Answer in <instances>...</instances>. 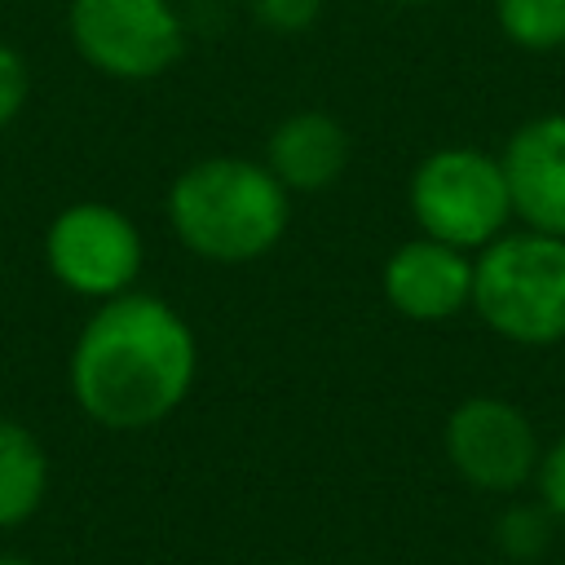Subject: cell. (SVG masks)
<instances>
[{
    "mask_svg": "<svg viewBox=\"0 0 565 565\" xmlns=\"http://www.w3.org/2000/svg\"><path fill=\"white\" fill-rule=\"evenodd\" d=\"M199 371V344L190 322L150 291H124L93 309L71 349L75 406L115 433L150 428L168 419Z\"/></svg>",
    "mask_w": 565,
    "mask_h": 565,
    "instance_id": "obj_1",
    "label": "cell"
},
{
    "mask_svg": "<svg viewBox=\"0 0 565 565\" xmlns=\"http://www.w3.org/2000/svg\"><path fill=\"white\" fill-rule=\"evenodd\" d=\"M71 44L110 79H154L185 53V22L172 0H71Z\"/></svg>",
    "mask_w": 565,
    "mask_h": 565,
    "instance_id": "obj_5",
    "label": "cell"
},
{
    "mask_svg": "<svg viewBox=\"0 0 565 565\" xmlns=\"http://www.w3.org/2000/svg\"><path fill=\"white\" fill-rule=\"evenodd\" d=\"M252 18L274 35H300L318 22L322 0H247Z\"/></svg>",
    "mask_w": 565,
    "mask_h": 565,
    "instance_id": "obj_14",
    "label": "cell"
},
{
    "mask_svg": "<svg viewBox=\"0 0 565 565\" xmlns=\"http://www.w3.org/2000/svg\"><path fill=\"white\" fill-rule=\"evenodd\" d=\"M547 539H552V512H547L543 503H539V508L516 503V508H508V512L499 516V525H494V543H499V552L512 556V561H534V556H543Z\"/></svg>",
    "mask_w": 565,
    "mask_h": 565,
    "instance_id": "obj_13",
    "label": "cell"
},
{
    "mask_svg": "<svg viewBox=\"0 0 565 565\" xmlns=\"http://www.w3.org/2000/svg\"><path fill=\"white\" fill-rule=\"evenodd\" d=\"M477 318L530 349L565 340V238L516 230L486 243L472 260V305Z\"/></svg>",
    "mask_w": 565,
    "mask_h": 565,
    "instance_id": "obj_3",
    "label": "cell"
},
{
    "mask_svg": "<svg viewBox=\"0 0 565 565\" xmlns=\"http://www.w3.org/2000/svg\"><path fill=\"white\" fill-rule=\"evenodd\" d=\"M494 22L525 53L565 49V0H494Z\"/></svg>",
    "mask_w": 565,
    "mask_h": 565,
    "instance_id": "obj_12",
    "label": "cell"
},
{
    "mask_svg": "<svg viewBox=\"0 0 565 565\" xmlns=\"http://www.w3.org/2000/svg\"><path fill=\"white\" fill-rule=\"evenodd\" d=\"M44 260L66 291L88 300H110L132 291L146 260V243H141V230L119 207L84 199L62 207L49 221Z\"/></svg>",
    "mask_w": 565,
    "mask_h": 565,
    "instance_id": "obj_6",
    "label": "cell"
},
{
    "mask_svg": "<svg viewBox=\"0 0 565 565\" xmlns=\"http://www.w3.org/2000/svg\"><path fill=\"white\" fill-rule=\"evenodd\" d=\"M49 490V455L40 437L18 424L0 419V530L26 525Z\"/></svg>",
    "mask_w": 565,
    "mask_h": 565,
    "instance_id": "obj_11",
    "label": "cell"
},
{
    "mask_svg": "<svg viewBox=\"0 0 565 565\" xmlns=\"http://www.w3.org/2000/svg\"><path fill=\"white\" fill-rule=\"evenodd\" d=\"M411 216L428 238L481 252L512 221V194L499 154L477 146H441L411 172Z\"/></svg>",
    "mask_w": 565,
    "mask_h": 565,
    "instance_id": "obj_4",
    "label": "cell"
},
{
    "mask_svg": "<svg viewBox=\"0 0 565 565\" xmlns=\"http://www.w3.org/2000/svg\"><path fill=\"white\" fill-rule=\"evenodd\" d=\"M291 221L287 185L252 159L212 154L190 163L168 190L172 234L212 265H247L269 256Z\"/></svg>",
    "mask_w": 565,
    "mask_h": 565,
    "instance_id": "obj_2",
    "label": "cell"
},
{
    "mask_svg": "<svg viewBox=\"0 0 565 565\" xmlns=\"http://www.w3.org/2000/svg\"><path fill=\"white\" fill-rule=\"evenodd\" d=\"M0 565H35V561H26V556H0Z\"/></svg>",
    "mask_w": 565,
    "mask_h": 565,
    "instance_id": "obj_17",
    "label": "cell"
},
{
    "mask_svg": "<svg viewBox=\"0 0 565 565\" xmlns=\"http://www.w3.org/2000/svg\"><path fill=\"white\" fill-rule=\"evenodd\" d=\"M31 93V71L22 62V53L13 44H0V128H9Z\"/></svg>",
    "mask_w": 565,
    "mask_h": 565,
    "instance_id": "obj_15",
    "label": "cell"
},
{
    "mask_svg": "<svg viewBox=\"0 0 565 565\" xmlns=\"http://www.w3.org/2000/svg\"><path fill=\"white\" fill-rule=\"evenodd\" d=\"M388 4H428V0H388Z\"/></svg>",
    "mask_w": 565,
    "mask_h": 565,
    "instance_id": "obj_18",
    "label": "cell"
},
{
    "mask_svg": "<svg viewBox=\"0 0 565 565\" xmlns=\"http://www.w3.org/2000/svg\"><path fill=\"white\" fill-rule=\"evenodd\" d=\"M384 300L411 322H446L472 305V260L441 238H406L384 260Z\"/></svg>",
    "mask_w": 565,
    "mask_h": 565,
    "instance_id": "obj_9",
    "label": "cell"
},
{
    "mask_svg": "<svg viewBox=\"0 0 565 565\" xmlns=\"http://www.w3.org/2000/svg\"><path fill=\"white\" fill-rule=\"evenodd\" d=\"M441 446L450 468L486 494H512L525 481H534L543 455L530 415L508 397H490V393L463 397L446 415Z\"/></svg>",
    "mask_w": 565,
    "mask_h": 565,
    "instance_id": "obj_7",
    "label": "cell"
},
{
    "mask_svg": "<svg viewBox=\"0 0 565 565\" xmlns=\"http://www.w3.org/2000/svg\"><path fill=\"white\" fill-rule=\"evenodd\" d=\"M349 132L327 110H296L274 124L265 141V168L300 194H318L335 185L349 168Z\"/></svg>",
    "mask_w": 565,
    "mask_h": 565,
    "instance_id": "obj_10",
    "label": "cell"
},
{
    "mask_svg": "<svg viewBox=\"0 0 565 565\" xmlns=\"http://www.w3.org/2000/svg\"><path fill=\"white\" fill-rule=\"evenodd\" d=\"M503 177L512 194V216L525 221V230L565 238V115H534L525 119L503 154Z\"/></svg>",
    "mask_w": 565,
    "mask_h": 565,
    "instance_id": "obj_8",
    "label": "cell"
},
{
    "mask_svg": "<svg viewBox=\"0 0 565 565\" xmlns=\"http://www.w3.org/2000/svg\"><path fill=\"white\" fill-rule=\"evenodd\" d=\"M534 486H539V499H543V508L552 512V521L565 525V433L539 455Z\"/></svg>",
    "mask_w": 565,
    "mask_h": 565,
    "instance_id": "obj_16",
    "label": "cell"
}]
</instances>
